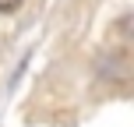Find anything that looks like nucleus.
Listing matches in <instances>:
<instances>
[{"instance_id": "obj_1", "label": "nucleus", "mask_w": 134, "mask_h": 127, "mask_svg": "<svg viewBox=\"0 0 134 127\" xmlns=\"http://www.w3.org/2000/svg\"><path fill=\"white\" fill-rule=\"evenodd\" d=\"M21 4H25V0H0V14H14Z\"/></svg>"}]
</instances>
